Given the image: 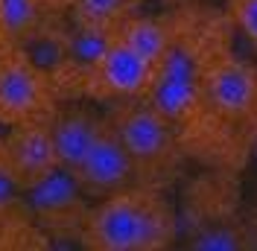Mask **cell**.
Returning a JSON list of instances; mask_svg holds the SVG:
<instances>
[{
  "instance_id": "obj_1",
  "label": "cell",
  "mask_w": 257,
  "mask_h": 251,
  "mask_svg": "<svg viewBox=\"0 0 257 251\" xmlns=\"http://www.w3.org/2000/svg\"><path fill=\"white\" fill-rule=\"evenodd\" d=\"M167 190L135 184L88 210L82 245L94 251H164L178 239V213Z\"/></svg>"
},
{
  "instance_id": "obj_2",
  "label": "cell",
  "mask_w": 257,
  "mask_h": 251,
  "mask_svg": "<svg viewBox=\"0 0 257 251\" xmlns=\"http://www.w3.org/2000/svg\"><path fill=\"white\" fill-rule=\"evenodd\" d=\"M108 120L114 123L120 141L126 143L138 184L170 190L178 181L184 164L190 161L176 126L170 123L146 96L117 99L108 111Z\"/></svg>"
},
{
  "instance_id": "obj_3",
  "label": "cell",
  "mask_w": 257,
  "mask_h": 251,
  "mask_svg": "<svg viewBox=\"0 0 257 251\" xmlns=\"http://www.w3.org/2000/svg\"><path fill=\"white\" fill-rule=\"evenodd\" d=\"M155 64L144 59L135 47H128L120 35L108 32V41L96 53L91 62L76 67V85L79 94L94 96V99H132V96H146L152 79H155Z\"/></svg>"
},
{
  "instance_id": "obj_4",
  "label": "cell",
  "mask_w": 257,
  "mask_h": 251,
  "mask_svg": "<svg viewBox=\"0 0 257 251\" xmlns=\"http://www.w3.org/2000/svg\"><path fill=\"white\" fill-rule=\"evenodd\" d=\"M56 111L50 73L18 47L0 50V123L21 126Z\"/></svg>"
},
{
  "instance_id": "obj_5",
  "label": "cell",
  "mask_w": 257,
  "mask_h": 251,
  "mask_svg": "<svg viewBox=\"0 0 257 251\" xmlns=\"http://www.w3.org/2000/svg\"><path fill=\"white\" fill-rule=\"evenodd\" d=\"M70 175L88 199H105V196H114L120 190L138 184L132 155H128L126 143L120 141L114 123L108 120V114L102 117L96 138L91 141L88 152L82 155V161Z\"/></svg>"
},
{
  "instance_id": "obj_6",
  "label": "cell",
  "mask_w": 257,
  "mask_h": 251,
  "mask_svg": "<svg viewBox=\"0 0 257 251\" xmlns=\"http://www.w3.org/2000/svg\"><path fill=\"white\" fill-rule=\"evenodd\" d=\"M3 164L12 184L21 190L35 187L56 170H62L50 135V117L12 126V135L3 143Z\"/></svg>"
},
{
  "instance_id": "obj_7",
  "label": "cell",
  "mask_w": 257,
  "mask_h": 251,
  "mask_svg": "<svg viewBox=\"0 0 257 251\" xmlns=\"http://www.w3.org/2000/svg\"><path fill=\"white\" fill-rule=\"evenodd\" d=\"M27 193L32 196V213L44 228H50L53 234L82 236V228L88 219V207L82 204L85 193L67 170H56L50 178L30 187Z\"/></svg>"
},
{
  "instance_id": "obj_8",
  "label": "cell",
  "mask_w": 257,
  "mask_h": 251,
  "mask_svg": "<svg viewBox=\"0 0 257 251\" xmlns=\"http://www.w3.org/2000/svg\"><path fill=\"white\" fill-rule=\"evenodd\" d=\"M105 114H96L88 105H70V108H56L50 114V135H53V146L59 155V167L73 173L82 155L88 152L91 141L96 138L99 126H102Z\"/></svg>"
},
{
  "instance_id": "obj_9",
  "label": "cell",
  "mask_w": 257,
  "mask_h": 251,
  "mask_svg": "<svg viewBox=\"0 0 257 251\" xmlns=\"http://www.w3.org/2000/svg\"><path fill=\"white\" fill-rule=\"evenodd\" d=\"M114 35H120L128 47H135L144 59L158 67L164 53L170 47V18H146V15H132L123 24L114 27Z\"/></svg>"
},
{
  "instance_id": "obj_10",
  "label": "cell",
  "mask_w": 257,
  "mask_h": 251,
  "mask_svg": "<svg viewBox=\"0 0 257 251\" xmlns=\"http://www.w3.org/2000/svg\"><path fill=\"white\" fill-rule=\"evenodd\" d=\"M141 0H70L73 27L96 32H111L126 18L138 15Z\"/></svg>"
},
{
  "instance_id": "obj_11",
  "label": "cell",
  "mask_w": 257,
  "mask_h": 251,
  "mask_svg": "<svg viewBox=\"0 0 257 251\" xmlns=\"http://www.w3.org/2000/svg\"><path fill=\"white\" fill-rule=\"evenodd\" d=\"M225 15L234 24V32L257 50V0H225Z\"/></svg>"
},
{
  "instance_id": "obj_12",
  "label": "cell",
  "mask_w": 257,
  "mask_h": 251,
  "mask_svg": "<svg viewBox=\"0 0 257 251\" xmlns=\"http://www.w3.org/2000/svg\"><path fill=\"white\" fill-rule=\"evenodd\" d=\"M32 3H38V6H44V9H62V6H70V0H32Z\"/></svg>"
},
{
  "instance_id": "obj_13",
  "label": "cell",
  "mask_w": 257,
  "mask_h": 251,
  "mask_svg": "<svg viewBox=\"0 0 257 251\" xmlns=\"http://www.w3.org/2000/svg\"><path fill=\"white\" fill-rule=\"evenodd\" d=\"M0 12H3V0H0Z\"/></svg>"
}]
</instances>
